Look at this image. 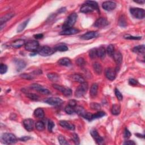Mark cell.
<instances>
[{
    "label": "cell",
    "mask_w": 145,
    "mask_h": 145,
    "mask_svg": "<svg viewBox=\"0 0 145 145\" xmlns=\"http://www.w3.org/2000/svg\"><path fill=\"white\" fill-rule=\"evenodd\" d=\"M77 17L78 15L76 13L71 14L67 18L65 22H64L62 26V29L64 30H65L67 29H70V28H72L74 24L76 23Z\"/></svg>",
    "instance_id": "cell-1"
},
{
    "label": "cell",
    "mask_w": 145,
    "mask_h": 145,
    "mask_svg": "<svg viewBox=\"0 0 145 145\" xmlns=\"http://www.w3.org/2000/svg\"><path fill=\"white\" fill-rule=\"evenodd\" d=\"M1 140L3 143L7 144H14L17 142V138L12 133H4L1 136Z\"/></svg>",
    "instance_id": "cell-2"
},
{
    "label": "cell",
    "mask_w": 145,
    "mask_h": 145,
    "mask_svg": "<svg viewBox=\"0 0 145 145\" xmlns=\"http://www.w3.org/2000/svg\"><path fill=\"white\" fill-rule=\"evenodd\" d=\"M130 12L133 17L138 19H142L144 18L145 12L143 9L138 7H132L130 8Z\"/></svg>",
    "instance_id": "cell-3"
},
{
    "label": "cell",
    "mask_w": 145,
    "mask_h": 145,
    "mask_svg": "<svg viewBox=\"0 0 145 145\" xmlns=\"http://www.w3.org/2000/svg\"><path fill=\"white\" fill-rule=\"evenodd\" d=\"M88 90V84L85 82V83L80 84L79 87L77 88L75 92V96L77 97H82L87 93Z\"/></svg>",
    "instance_id": "cell-4"
},
{
    "label": "cell",
    "mask_w": 145,
    "mask_h": 145,
    "mask_svg": "<svg viewBox=\"0 0 145 145\" xmlns=\"http://www.w3.org/2000/svg\"><path fill=\"white\" fill-rule=\"evenodd\" d=\"M39 47V44L38 41L31 40L27 42L24 45V48L27 51L31 52H36Z\"/></svg>",
    "instance_id": "cell-5"
},
{
    "label": "cell",
    "mask_w": 145,
    "mask_h": 145,
    "mask_svg": "<svg viewBox=\"0 0 145 145\" xmlns=\"http://www.w3.org/2000/svg\"><path fill=\"white\" fill-rule=\"evenodd\" d=\"M55 52V50L48 46L42 47L39 50H38V51L39 54L44 57L49 56H51Z\"/></svg>",
    "instance_id": "cell-6"
},
{
    "label": "cell",
    "mask_w": 145,
    "mask_h": 145,
    "mask_svg": "<svg viewBox=\"0 0 145 145\" xmlns=\"http://www.w3.org/2000/svg\"><path fill=\"white\" fill-rule=\"evenodd\" d=\"M31 88L33 89V90H36L39 93L44 94V95H49L51 94V92L48 89L43 87L42 86H41L37 83H33L31 86Z\"/></svg>",
    "instance_id": "cell-7"
},
{
    "label": "cell",
    "mask_w": 145,
    "mask_h": 145,
    "mask_svg": "<svg viewBox=\"0 0 145 145\" xmlns=\"http://www.w3.org/2000/svg\"><path fill=\"white\" fill-rule=\"evenodd\" d=\"M44 102H45L46 103H48V104H50L51 105H55V106L60 105L63 103L62 99L59 98V97H50V98L46 99Z\"/></svg>",
    "instance_id": "cell-8"
},
{
    "label": "cell",
    "mask_w": 145,
    "mask_h": 145,
    "mask_svg": "<svg viewBox=\"0 0 145 145\" xmlns=\"http://www.w3.org/2000/svg\"><path fill=\"white\" fill-rule=\"evenodd\" d=\"M102 7L106 11L111 12L115 9L116 4L113 1H105L102 4Z\"/></svg>",
    "instance_id": "cell-9"
},
{
    "label": "cell",
    "mask_w": 145,
    "mask_h": 145,
    "mask_svg": "<svg viewBox=\"0 0 145 145\" xmlns=\"http://www.w3.org/2000/svg\"><path fill=\"white\" fill-rule=\"evenodd\" d=\"M23 124L25 129L29 132H31L34 127V121L32 119H27L23 121Z\"/></svg>",
    "instance_id": "cell-10"
},
{
    "label": "cell",
    "mask_w": 145,
    "mask_h": 145,
    "mask_svg": "<svg viewBox=\"0 0 145 145\" xmlns=\"http://www.w3.org/2000/svg\"><path fill=\"white\" fill-rule=\"evenodd\" d=\"M117 70L112 68H108L105 71V76L107 79L110 80H115L116 77Z\"/></svg>",
    "instance_id": "cell-11"
},
{
    "label": "cell",
    "mask_w": 145,
    "mask_h": 145,
    "mask_svg": "<svg viewBox=\"0 0 145 145\" xmlns=\"http://www.w3.org/2000/svg\"><path fill=\"white\" fill-rule=\"evenodd\" d=\"M109 24L107 19L105 18H100L97 19L94 23V26L97 28L105 27Z\"/></svg>",
    "instance_id": "cell-12"
},
{
    "label": "cell",
    "mask_w": 145,
    "mask_h": 145,
    "mask_svg": "<svg viewBox=\"0 0 145 145\" xmlns=\"http://www.w3.org/2000/svg\"><path fill=\"white\" fill-rule=\"evenodd\" d=\"M98 36H99L98 32H97L96 31H90L82 35L81 37H80V39H82V40H87L97 38Z\"/></svg>",
    "instance_id": "cell-13"
},
{
    "label": "cell",
    "mask_w": 145,
    "mask_h": 145,
    "mask_svg": "<svg viewBox=\"0 0 145 145\" xmlns=\"http://www.w3.org/2000/svg\"><path fill=\"white\" fill-rule=\"evenodd\" d=\"M91 135L93 137V138L96 141L97 144H102L104 142V139L101 136H100L99 133L95 130H92L90 132Z\"/></svg>",
    "instance_id": "cell-14"
},
{
    "label": "cell",
    "mask_w": 145,
    "mask_h": 145,
    "mask_svg": "<svg viewBox=\"0 0 145 145\" xmlns=\"http://www.w3.org/2000/svg\"><path fill=\"white\" fill-rule=\"evenodd\" d=\"M79 32V30L72 27V28H70V29L64 30L60 33V34L61 35H71L76 34V33H78Z\"/></svg>",
    "instance_id": "cell-15"
},
{
    "label": "cell",
    "mask_w": 145,
    "mask_h": 145,
    "mask_svg": "<svg viewBox=\"0 0 145 145\" xmlns=\"http://www.w3.org/2000/svg\"><path fill=\"white\" fill-rule=\"evenodd\" d=\"M15 64L16 70L20 71L22 69H23L26 66V64L23 60L21 59H16L14 61Z\"/></svg>",
    "instance_id": "cell-16"
},
{
    "label": "cell",
    "mask_w": 145,
    "mask_h": 145,
    "mask_svg": "<svg viewBox=\"0 0 145 145\" xmlns=\"http://www.w3.org/2000/svg\"><path fill=\"white\" fill-rule=\"evenodd\" d=\"M94 10H95L93 9V7L90 6V5L85 3V4L83 5V6L80 7V12L83 13L87 14L93 12Z\"/></svg>",
    "instance_id": "cell-17"
},
{
    "label": "cell",
    "mask_w": 145,
    "mask_h": 145,
    "mask_svg": "<svg viewBox=\"0 0 145 145\" xmlns=\"http://www.w3.org/2000/svg\"><path fill=\"white\" fill-rule=\"evenodd\" d=\"M59 124L60 126L62 127L66 128V129H68L71 130H75V126L70 122L66 121H60L59 122Z\"/></svg>",
    "instance_id": "cell-18"
},
{
    "label": "cell",
    "mask_w": 145,
    "mask_h": 145,
    "mask_svg": "<svg viewBox=\"0 0 145 145\" xmlns=\"http://www.w3.org/2000/svg\"><path fill=\"white\" fill-rule=\"evenodd\" d=\"M113 60L117 65H120L122 61V56L120 52H115L112 56Z\"/></svg>",
    "instance_id": "cell-19"
},
{
    "label": "cell",
    "mask_w": 145,
    "mask_h": 145,
    "mask_svg": "<svg viewBox=\"0 0 145 145\" xmlns=\"http://www.w3.org/2000/svg\"><path fill=\"white\" fill-rule=\"evenodd\" d=\"M25 41L23 39H18L14 41L12 43V46L13 48H19L25 45Z\"/></svg>",
    "instance_id": "cell-20"
},
{
    "label": "cell",
    "mask_w": 145,
    "mask_h": 145,
    "mask_svg": "<svg viewBox=\"0 0 145 145\" xmlns=\"http://www.w3.org/2000/svg\"><path fill=\"white\" fill-rule=\"evenodd\" d=\"M54 49L55 50V51H57L60 52H66L67 51H68L69 48L65 44L60 43L57 44V45H56L54 48Z\"/></svg>",
    "instance_id": "cell-21"
},
{
    "label": "cell",
    "mask_w": 145,
    "mask_h": 145,
    "mask_svg": "<svg viewBox=\"0 0 145 145\" xmlns=\"http://www.w3.org/2000/svg\"><path fill=\"white\" fill-rule=\"evenodd\" d=\"M58 63L59 65L65 66H69L71 65V61L68 58H62L58 60Z\"/></svg>",
    "instance_id": "cell-22"
},
{
    "label": "cell",
    "mask_w": 145,
    "mask_h": 145,
    "mask_svg": "<svg viewBox=\"0 0 145 145\" xmlns=\"http://www.w3.org/2000/svg\"><path fill=\"white\" fill-rule=\"evenodd\" d=\"M132 51L133 52L135 53L144 55V51H145L144 46L141 45V46H138L135 47L134 48H133Z\"/></svg>",
    "instance_id": "cell-23"
},
{
    "label": "cell",
    "mask_w": 145,
    "mask_h": 145,
    "mask_svg": "<svg viewBox=\"0 0 145 145\" xmlns=\"http://www.w3.org/2000/svg\"><path fill=\"white\" fill-rule=\"evenodd\" d=\"M71 79H72V80H74V81L78 82L80 83V84H82V83H83L86 82L84 78L79 74H73L71 76Z\"/></svg>",
    "instance_id": "cell-24"
},
{
    "label": "cell",
    "mask_w": 145,
    "mask_h": 145,
    "mask_svg": "<svg viewBox=\"0 0 145 145\" xmlns=\"http://www.w3.org/2000/svg\"><path fill=\"white\" fill-rule=\"evenodd\" d=\"M97 91H98V85H97L96 83H94V84L91 86L90 89V96L93 97H95L97 95Z\"/></svg>",
    "instance_id": "cell-25"
},
{
    "label": "cell",
    "mask_w": 145,
    "mask_h": 145,
    "mask_svg": "<svg viewBox=\"0 0 145 145\" xmlns=\"http://www.w3.org/2000/svg\"><path fill=\"white\" fill-rule=\"evenodd\" d=\"M33 115H34L35 117H36L37 118H39V119L43 118L44 117V111L42 108H39L36 109L35 110Z\"/></svg>",
    "instance_id": "cell-26"
},
{
    "label": "cell",
    "mask_w": 145,
    "mask_h": 145,
    "mask_svg": "<svg viewBox=\"0 0 145 145\" xmlns=\"http://www.w3.org/2000/svg\"><path fill=\"white\" fill-rule=\"evenodd\" d=\"M93 69L94 71L96 72L97 74H101L102 72V66L101 64L99 62H95L93 64Z\"/></svg>",
    "instance_id": "cell-27"
},
{
    "label": "cell",
    "mask_w": 145,
    "mask_h": 145,
    "mask_svg": "<svg viewBox=\"0 0 145 145\" xmlns=\"http://www.w3.org/2000/svg\"><path fill=\"white\" fill-rule=\"evenodd\" d=\"M111 112L113 115H119L121 112L120 106L116 104L113 105L112 109H111Z\"/></svg>",
    "instance_id": "cell-28"
},
{
    "label": "cell",
    "mask_w": 145,
    "mask_h": 145,
    "mask_svg": "<svg viewBox=\"0 0 145 145\" xmlns=\"http://www.w3.org/2000/svg\"><path fill=\"white\" fill-rule=\"evenodd\" d=\"M96 55L97 57H100V58H103L105 57V50L104 47H101L99 48L96 49Z\"/></svg>",
    "instance_id": "cell-29"
},
{
    "label": "cell",
    "mask_w": 145,
    "mask_h": 145,
    "mask_svg": "<svg viewBox=\"0 0 145 145\" xmlns=\"http://www.w3.org/2000/svg\"><path fill=\"white\" fill-rule=\"evenodd\" d=\"M74 110H75V112H76V113L78 114L79 115L81 116L82 117L84 116V115L86 113L85 109L83 108L82 107H81V106H77V107L76 106V108H74Z\"/></svg>",
    "instance_id": "cell-30"
},
{
    "label": "cell",
    "mask_w": 145,
    "mask_h": 145,
    "mask_svg": "<svg viewBox=\"0 0 145 145\" xmlns=\"http://www.w3.org/2000/svg\"><path fill=\"white\" fill-rule=\"evenodd\" d=\"M47 77H48V79L49 80H51V81L53 82H57V80L59 79V76L56 73H55V72H52V73H49L47 75Z\"/></svg>",
    "instance_id": "cell-31"
},
{
    "label": "cell",
    "mask_w": 145,
    "mask_h": 145,
    "mask_svg": "<svg viewBox=\"0 0 145 145\" xmlns=\"http://www.w3.org/2000/svg\"><path fill=\"white\" fill-rule=\"evenodd\" d=\"M14 14H13L12 13H9L2 16V17L1 18V21H1V25L3 23H5L6 22L9 21V19H10L13 17V16H14Z\"/></svg>",
    "instance_id": "cell-32"
},
{
    "label": "cell",
    "mask_w": 145,
    "mask_h": 145,
    "mask_svg": "<svg viewBox=\"0 0 145 145\" xmlns=\"http://www.w3.org/2000/svg\"><path fill=\"white\" fill-rule=\"evenodd\" d=\"M105 115V113L103 112V111H99V112H97L95 114H92V120L95 119H99L101 118L102 117L104 116Z\"/></svg>",
    "instance_id": "cell-33"
},
{
    "label": "cell",
    "mask_w": 145,
    "mask_h": 145,
    "mask_svg": "<svg viewBox=\"0 0 145 145\" xmlns=\"http://www.w3.org/2000/svg\"><path fill=\"white\" fill-rule=\"evenodd\" d=\"M29 21H30V19H28V20H26V21L23 22V23H22L21 24H19V26L18 27V29H17L18 32H21L22 31L24 30L25 28L26 27L28 23H29Z\"/></svg>",
    "instance_id": "cell-34"
},
{
    "label": "cell",
    "mask_w": 145,
    "mask_h": 145,
    "mask_svg": "<svg viewBox=\"0 0 145 145\" xmlns=\"http://www.w3.org/2000/svg\"><path fill=\"white\" fill-rule=\"evenodd\" d=\"M119 26L122 27H125L127 26V22L126 20V18L125 17L124 15H122L119 19Z\"/></svg>",
    "instance_id": "cell-35"
},
{
    "label": "cell",
    "mask_w": 145,
    "mask_h": 145,
    "mask_svg": "<svg viewBox=\"0 0 145 145\" xmlns=\"http://www.w3.org/2000/svg\"><path fill=\"white\" fill-rule=\"evenodd\" d=\"M85 3L90 5V6H91L93 7V9L94 10H96L97 11V12H99L98 4H97L96 2L93 1H86Z\"/></svg>",
    "instance_id": "cell-36"
},
{
    "label": "cell",
    "mask_w": 145,
    "mask_h": 145,
    "mask_svg": "<svg viewBox=\"0 0 145 145\" xmlns=\"http://www.w3.org/2000/svg\"><path fill=\"white\" fill-rule=\"evenodd\" d=\"M36 129L39 131H43L45 129V125L42 121H38L35 124Z\"/></svg>",
    "instance_id": "cell-37"
},
{
    "label": "cell",
    "mask_w": 145,
    "mask_h": 145,
    "mask_svg": "<svg viewBox=\"0 0 145 145\" xmlns=\"http://www.w3.org/2000/svg\"><path fill=\"white\" fill-rule=\"evenodd\" d=\"M114 47L113 45H110L108 46L107 48V53L108 55V56H110V57H112V56L115 52V50H114Z\"/></svg>",
    "instance_id": "cell-38"
},
{
    "label": "cell",
    "mask_w": 145,
    "mask_h": 145,
    "mask_svg": "<svg viewBox=\"0 0 145 145\" xmlns=\"http://www.w3.org/2000/svg\"><path fill=\"white\" fill-rule=\"evenodd\" d=\"M65 111L66 113L69 114V115H72V114L76 113V112H75V110L73 108V107H71V106L69 105H67L65 107Z\"/></svg>",
    "instance_id": "cell-39"
},
{
    "label": "cell",
    "mask_w": 145,
    "mask_h": 145,
    "mask_svg": "<svg viewBox=\"0 0 145 145\" xmlns=\"http://www.w3.org/2000/svg\"><path fill=\"white\" fill-rule=\"evenodd\" d=\"M58 142L61 145H67L69 144V143L66 140V139L62 135H59L58 137Z\"/></svg>",
    "instance_id": "cell-40"
},
{
    "label": "cell",
    "mask_w": 145,
    "mask_h": 145,
    "mask_svg": "<svg viewBox=\"0 0 145 145\" xmlns=\"http://www.w3.org/2000/svg\"><path fill=\"white\" fill-rule=\"evenodd\" d=\"M124 38L129 40H140L142 38L141 36H134L130 35H125L124 36Z\"/></svg>",
    "instance_id": "cell-41"
},
{
    "label": "cell",
    "mask_w": 145,
    "mask_h": 145,
    "mask_svg": "<svg viewBox=\"0 0 145 145\" xmlns=\"http://www.w3.org/2000/svg\"><path fill=\"white\" fill-rule=\"evenodd\" d=\"M115 93L116 97L117 98L119 101H122V100H123V96H122V94L120 93V91L117 88H116L115 90Z\"/></svg>",
    "instance_id": "cell-42"
},
{
    "label": "cell",
    "mask_w": 145,
    "mask_h": 145,
    "mask_svg": "<svg viewBox=\"0 0 145 145\" xmlns=\"http://www.w3.org/2000/svg\"><path fill=\"white\" fill-rule=\"evenodd\" d=\"M90 107L92 109L95 110L99 111L101 109V105H100L99 103H92L90 104Z\"/></svg>",
    "instance_id": "cell-43"
},
{
    "label": "cell",
    "mask_w": 145,
    "mask_h": 145,
    "mask_svg": "<svg viewBox=\"0 0 145 145\" xmlns=\"http://www.w3.org/2000/svg\"><path fill=\"white\" fill-rule=\"evenodd\" d=\"M62 94L66 97H70L72 95V91L70 88L65 87Z\"/></svg>",
    "instance_id": "cell-44"
},
{
    "label": "cell",
    "mask_w": 145,
    "mask_h": 145,
    "mask_svg": "<svg viewBox=\"0 0 145 145\" xmlns=\"http://www.w3.org/2000/svg\"><path fill=\"white\" fill-rule=\"evenodd\" d=\"M7 71V66L5 64H1L0 65V72L1 74L6 73Z\"/></svg>",
    "instance_id": "cell-45"
},
{
    "label": "cell",
    "mask_w": 145,
    "mask_h": 145,
    "mask_svg": "<svg viewBox=\"0 0 145 145\" xmlns=\"http://www.w3.org/2000/svg\"><path fill=\"white\" fill-rule=\"evenodd\" d=\"M27 97H29V99H31L32 100H37L39 99V96L35 94L32 93H29L27 94Z\"/></svg>",
    "instance_id": "cell-46"
},
{
    "label": "cell",
    "mask_w": 145,
    "mask_h": 145,
    "mask_svg": "<svg viewBox=\"0 0 145 145\" xmlns=\"http://www.w3.org/2000/svg\"><path fill=\"white\" fill-rule=\"evenodd\" d=\"M76 63L78 65H79L80 66H83L85 65L86 62L83 58H79L77 60Z\"/></svg>",
    "instance_id": "cell-47"
},
{
    "label": "cell",
    "mask_w": 145,
    "mask_h": 145,
    "mask_svg": "<svg viewBox=\"0 0 145 145\" xmlns=\"http://www.w3.org/2000/svg\"><path fill=\"white\" fill-rule=\"evenodd\" d=\"M72 140H73V141L74 142V143L76 144H79V138L77 134H75V133L72 134Z\"/></svg>",
    "instance_id": "cell-48"
},
{
    "label": "cell",
    "mask_w": 145,
    "mask_h": 145,
    "mask_svg": "<svg viewBox=\"0 0 145 145\" xmlns=\"http://www.w3.org/2000/svg\"><path fill=\"white\" fill-rule=\"evenodd\" d=\"M53 87L55 89H56V90L60 91L62 93H63L64 90H65V87H64V86L58 85H56V84L53 85Z\"/></svg>",
    "instance_id": "cell-49"
},
{
    "label": "cell",
    "mask_w": 145,
    "mask_h": 145,
    "mask_svg": "<svg viewBox=\"0 0 145 145\" xmlns=\"http://www.w3.org/2000/svg\"><path fill=\"white\" fill-rule=\"evenodd\" d=\"M55 127V124L52 120H49L48 122V129L50 132H52L53 129Z\"/></svg>",
    "instance_id": "cell-50"
},
{
    "label": "cell",
    "mask_w": 145,
    "mask_h": 145,
    "mask_svg": "<svg viewBox=\"0 0 145 145\" xmlns=\"http://www.w3.org/2000/svg\"><path fill=\"white\" fill-rule=\"evenodd\" d=\"M90 57L91 58H94L97 57V55H96V49H91V51H90Z\"/></svg>",
    "instance_id": "cell-51"
},
{
    "label": "cell",
    "mask_w": 145,
    "mask_h": 145,
    "mask_svg": "<svg viewBox=\"0 0 145 145\" xmlns=\"http://www.w3.org/2000/svg\"><path fill=\"white\" fill-rule=\"evenodd\" d=\"M131 136V133L130 132V131L128 130L127 128L125 129L124 133V137L125 138H129Z\"/></svg>",
    "instance_id": "cell-52"
},
{
    "label": "cell",
    "mask_w": 145,
    "mask_h": 145,
    "mask_svg": "<svg viewBox=\"0 0 145 145\" xmlns=\"http://www.w3.org/2000/svg\"><path fill=\"white\" fill-rule=\"evenodd\" d=\"M21 77L22 78L26 79H32L33 78L31 76L30 74H23L21 75Z\"/></svg>",
    "instance_id": "cell-53"
},
{
    "label": "cell",
    "mask_w": 145,
    "mask_h": 145,
    "mask_svg": "<svg viewBox=\"0 0 145 145\" xmlns=\"http://www.w3.org/2000/svg\"><path fill=\"white\" fill-rule=\"evenodd\" d=\"M129 83L132 86H136L138 84V81L135 79L131 78L129 80Z\"/></svg>",
    "instance_id": "cell-54"
},
{
    "label": "cell",
    "mask_w": 145,
    "mask_h": 145,
    "mask_svg": "<svg viewBox=\"0 0 145 145\" xmlns=\"http://www.w3.org/2000/svg\"><path fill=\"white\" fill-rule=\"evenodd\" d=\"M76 104H77L76 102L74 100H70L69 103V105H70L71 107H76Z\"/></svg>",
    "instance_id": "cell-55"
},
{
    "label": "cell",
    "mask_w": 145,
    "mask_h": 145,
    "mask_svg": "<svg viewBox=\"0 0 145 145\" xmlns=\"http://www.w3.org/2000/svg\"><path fill=\"white\" fill-rule=\"evenodd\" d=\"M124 144H129V145H133V144H135V143L133 141H131V140H129V141H125L124 143Z\"/></svg>",
    "instance_id": "cell-56"
},
{
    "label": "cell",
    "mask_w": 145,
    "mask_h": 145,
    "mask_svg": "<svg viewBox=\"0 0 145 145\" xmlns=\"http://www.w3.org/2000/svg\"><path fill=\"white\" fill-rule=\"evenodd\" d=\"M43 34L42 33H39V34H36L34 35V37L36 39H41L43 38Z\"/></svg>",
    "instance_id": "cell-57"
},
{
    "label": "cell",
    "mask_w": 145,
    "mask_h": 145,
    "mask_svg": "<svg viewBox=\"0 0 145 145\" xmlns=\"http://www.w3.org/2000/svg\"><path fill=\"white\" fill-rule=\"evenodd\" d=\"M30 139L31 138L30 137H27V136L19 138V139H20L21 141H27L28 140H29V139Z\"/></svg>",
    "instance_id": "cell-58"
},
{
    "label": "cell",
    "mask_w": 145,
    "mask_h": 145,
    "mask_svg": "<svg viewBox=\"0 0 145 145\" xmlns=\"http://www.w3.org/2000/svg\"><path fill=\"white\" fill-rule=\"evenodd\" d=\"M134 2H136V3L140 4H143L144 3V1L143 0H138V1H134Z\"/></svg>",
    "instance_id": "cell-59"
},
{
    "label": "cell",
    "mask_w": 145,
    "mask_h": 145,
    "mask_svg": "<svg viewBox=\"0 0 145 145\" xmlns=\"http://www.w3.org/2000/svg\"><path fill=\"white\" fill-rule=\"evenodd\" d=\"M135 135L138 137H139V138H143L144 137L143 135H141V134L140 135V134H135Z\"/></svg>",
    "instance_id": "cell-60"
}]
</instances>
